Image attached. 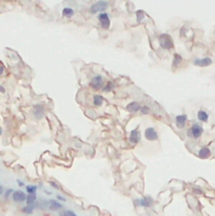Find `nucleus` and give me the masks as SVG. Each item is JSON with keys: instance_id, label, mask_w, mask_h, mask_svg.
Masks as SVG:
<instances>
[{"instance_id": "obj_1", "label": "nucleus", "mask_w": 215, "mask_h": 216, "mask_svg": "<svg viewBox=\"0 0 215 216\" xmlns=\"http://www.w3.org/2000/svg\"><path fill=\"white\" fill-rule=\"evenodd\" d=\"M158 43H159V46H160V48L163 49V50L170 51L174 48L173 39H172V37L169 35V34H161V35H159Z\"/></svg>"}, {"instance_id": "obj_2", "label": "nucleus", "mask_w": 215, "mask_h": 216, "mask_svg": "<svg viewBox=\"0 0 215 216\" xmlns=\"http://www.w3.org/2000/svg\"><path fill=\"white\" fill-rule=\"evenodd\" d=\"M204 133V128L201 123H193L192 127L188 130V136L190 138H194V139H198Z\"/></svg>"}, {"instance_id": "obj_3", "label": "nucleus", "mask_w": 215, "mask_h": 216, "mask_svg": "<svg viewBox=\"0 0 215 216\" xmlns=\"http://www.w3.org/2000/svg\"><path fill=\"white\" fill-rule=\"evenodd\" d=\"M134 205L135 207H144V208H150V207L153 206L154 204V200L151 196H144L142 198H139V199H135L134 200Z\"/></svg>"}, {"instance_id": "obj_4", "label": "nucleus", "mask_w": 215, "mask_h": 216, "mask_svg": "<svg viewBox=\"0 0 215 216\" xmlns=\"http://www.w3.org/2000/svg\"><path fill=\"white\" fill-rule=\"evenodd\" d=\"M109 4L107 1H103V0H100V1L94 3L92 6L90 8V13L92 14H97V13H101L103 11H106L108 8Z\"/></svg>"}, {"instance_id": "obj_5", "label": "nucleus", "mask_w": 215, "mask_h": 216, "mask_svg": "<svg viewBox=\"0 0 215 216\" xmlns=\"http://www.w3.org/2000/svg\"><path fill=\"white\" fill-rule=\"evenodd\" d=\"M144 137L148 141H156L158 140V133L155 130V128L149 127L144 130Z\"/></svg>"}, {"instance_id": "obj_6", "label": "nucleus", "mask_w": 215, "mask_h": 216, "mask_svg": "<svg viewBox=\"0 0 215 216\" xmlns=\"http://www.w3.org/2000/svg\"><path fill=\"white\" fill-rule=\"evenodd\" d=\"M90 85L94 90L103 89V85H105V82H103V77L101 76V75H96V76H94L92 79H91Z\"/></svg>"}, {"instance_id": "obj_7", "label": "nucleus", "mask_w": 215, "mask_h": 216, "mask_svg": "<svg viewBox=\"0 0 215 216\" xmlns=\"http://www.w3.org/2000/svg\"><path fill=\"white\" fill-rule=\"evenodd\" d=\"M212 59L210 58V57H204V58H196L194 59V61H193V63H194V65H196V67H199V68H207L209 67V65H212Z\"/></svg>"}, {"instance_id": "obj_8", "label": "nucleus", "mask_w": 215, "mask_h": 216, "mask_svg": "<svg viewBox=\"0 0 215 216\" xmlns=\"http://www.w3.org/2000/svg\"><path fill=\"white\" fill-rule=\"evenodd\" d=\"M98 20L99 22H100V25L103 29L108 30L109 27H110L111 21H110V17H109L107 13H100V14L98 15Z\"/></svg>"}, {"instance_id": "obj_9", "label": "nucleus", "mask_w": 215, "mask_h": 216, "mask_svg": "<svg viewBox=\"0 0 215 216\" xmlns=\"http://www.w3.org/2000/svg\"><path fill=\"white\" fill-rule=\"evenodd\" d=\"M187 121H188V116L186 114H182V115H177L175 117V125L177 129H184L187 125Z\"/></svg>"}, {"instance_id": "obj_10", "label": "nucleus", "mask_w": 215, "mask_h": 216, "mask_svg": "<svg viewBox=\"0 0 215 216\" xmlns=\"http://www.w3.org/2000/svg\"><path fill=\"white\" fill-rule=\"evenodd\" d=\"M129 140L131 144L133 145H136L138 144V142L140 141V132H139V127H137L136 129L132 130L131 132H130V137H129Z\"/></svg>"}, {"instance_id": "obj_11", "label": "nucleus", "mask_w": 215, "mask_h": 216, "mask_svg": "<svg viewBox=\"0 0 215 216\" xmlns=\"http://www.w3.org/2000/svg\"><path fill=\"white\" fill-rule=\"evenodd\" d=\"M12 198L15 202H25L27 199V194L24 193L23 191H20V190H17V191H14L12 194Z\"/></svg>"}, {"instance_id": "obj_12", "label": "nucleus", "mask_w": 215, "mask_h": 216, "mask_svg": "<svg viewBox=\"0 0 215 216\" xmlns=\"http://www.w3.org/2000/svg\"><path fill=\"white\" fill-rule=\"evenodd\" d=\"M44 112H46V110H44V106H42V104L38 103V104H35V106H34L33 115L37 119H41L42 117L44 116Z\"/></svg>"}, {"instance_id": "obj_13", "label": "nucleus", "mask_w": 215, "mask_h": 216, "mask_svg": "<svg viewBox=\"0 0 215 216\" xmlns=\"http://www.w3.org/2000/svg\"><path fill=\"white\" fill-rule=\"evenodd\" d=\"M140 109H141V106L138 103L137 101H132L130 103L127 104L125 106V110L128 111L129 113H137L140 112Z\"/></svg>"}, {"instance_id": "obj_14", "label": "nucleus", "mask_w": 215, "mask_h": 216, "mask_svg": "<svg viewBox=\"0 0 215 216\" xmlns=\"http://www.w3.org/2000/svg\"><path fill=\"white\" fill-rule=\"evenodd\" d=\"M62 208H63L62 204H60L57 199L49 200V209H50L51 211H57V210H60V209H62Z\"/></svg>"}, {"instance_id": "obj_15", "label": "nucleus", "mask_w": 215, "mask_h": 216, "mask_svg": "<svg viewBox=\"0 0 215 216\" xmlns=\"http://www.w3.org/2000/svg\"><path fill=\"white\" fill-rule=\"evenodd\" d=\"M198 156L201 159H207V158H209L211 156V150L207 147H203L198 151Z\"/></svg>"}, {"instance_id": "obj_16", "label": "nucleus", "mask_w": 215, "mask_h": 216, "mask_svg": "<svg viewBox=\"0 0 215 216\" xmlns=\"http://www.w3.org/2000/svg\"><path fill=\"white\" fill-rule=\"evenodd\" d=\"M197 119L201 122H207L209 120V114L205 110H199L197 112Z\"/></svg>"}, {"instance_id": "obj_17", "label": "nucleus", "mask_w": 215, "mask_h": 216, "mask_svg": "<svg viewBox=\"0 0 215 216\" xmlns=\"http://www.w3.org/2000/svg\"><path fill=\"white\" fill-rule=\"evenodd\" d=\"M182 62V55L178 54V53H175V54L173 55V62H172V67H173L174 69H176V68L179 67Z\"/></svg>"}, {"instance_id": "obj_18", "label": "nucleus", "mask_w": 215, "mask_h": 216, "mask_svg": "<svg viewBox=\"0 0 215 216\" xmlns=\"http://www.w3.org/2000/svg\"><path fill=\"white\" fill-rule=\"evenodd\" d=\"M103 101H105V98H103V96L99 95V94H96L93 97V104L95 106H100L103 103Z\"/></svg>"}, {"instance_id": "obj_19", "label": "nucleus", "mask_w": 215, "mask_h": 216, "mask_svg": "<svg viewBox=\"0 0 215 216\" xmlns=\"http://www.w3.org/2000/svg\"><path fill=\"white\" fill-rule=\"evenodd\" d=\"M36 199H37V195H36V194H27L25 202H27V205H29V206H32V205L36 204Z\"/></svg>"}, {"instance_id": "obj_20", "label": "nucleus", "mask_w": 215, "mask_h": 216, "mask_svg": "<svg viewBox=\"0 0 215 216\" xmlns=\"http://www.w3.org/2000/svg\"><path fill=\"white\" fill-rule=\"evenodd\" d=\"M115 87V84L113 83V81H108L107 83H105V85H103V87L101 90H103V92H105V93H110V92H112L113 90H114Z\"/></svg>"}, {"instance_id": "obj_21", "label": "nucleus", "mask_w": 215, "mask_h": 216, "mask_svg": "<svg viewBox=\"0 0 215 216\" xmlns=\"http://www.w3.org/2000/svg\"><path fill=\"white\" fill-rule=\"evenodd\" d=\"M35 207H36V204H35V205H32V206H29V205H27V206L23 207V208H22V212L24 213V214H27V215L33 214Z\"/></svg>"}, {"instance_id": "obj_22", "label": "nucleus", "mask_w": 215, "mask_h": 216, "mask_svg": "<svg viewBox=\"0 0 215 216\" xmlns=\"http://www.w3.org/2000/svg\"><path fill=\"white\" fill-rule=\"evenodd\" d=\"M74 15V10L71 8H65L62 10V16L63 17H68V18H70V17H72Z\"/></svg>"}, {"instance_id": "obj_23", "label": "nucleus", "mask_w": 215, "mask_h": 216, "mask_svg": "<svg viewBox=\"0 0 215 216\" xmlns=\"http://www.w3.org/2000/svg\"><path fill=\"white\" fill-rule=\"evenodd\" d=\"M27 194H36V191H37L38 187L37 186H34V185H30V186H27Z\"/></svg>"}, {"instance_id": "obj_24", "label": "nucleus", "mask_w": 215, "mask_h": 216, "mask_svg": "<svg viewBox=\"0 0 215 216\" xmlns=\"http://www.w3.org/2000/svg\"><path fill=\"white\" fill-rule=\"evenodd\" d=\"M59 216H77V214L72 210H65L59 213Z\"/></svg>"}, {"instance_id": "obj_25", "label": "nucleus", "mask_w": 215, "mask_h": 216, "mask_svg": "<svg viewBox=\"0 0 215 216\" xmlns=\"http://www.w3.org/2000/svg\"><path fill=\"white\" fill-rule=\"evenodd\" d=\"M140 112H141L142 115H148L150 114V108L147 106H142L141 109H140Z\"/></svg>"}, {"instance_id": "obj_26", "label": "nucleus", "mask_w": 215, "mask_h": 216, "mask_svg": "<svg viewBox=\"0 0 215 216\" xmlns=\"http://www.w3.org/2000/svg\"><path fill=\"white\" fill-rule=\"evenodd\" d=\"M136 14H137V21L138 22H140V21L144 18V11H137Z\"/></svg>"}, {"instance_id": "obj_27", "label": "nucleus", "mask_w": 215, "mask_h": 216, "mask_svg": "<svg viewBox=\"0 0 215 216\" xmlns=\"http://www.w3.org/2000/svg\"><path fill=\"white\" fill-rule=\"evenodd\" d=\"M13 192H14V190H13V189H8V190L5 191V193H4V197L8 198V197H10V196L13 194Z\"/></svg>"}, {"instance_id": "obj_28", "label": "nucleus", "mask_w": 215, "mask_h": 216, "mask_svg": "<svg viewBox=\"0 0 215 216\" xmlns=\"http://www.w3.org/2000/svg\"><path fill=\"white\" fill-rule=\"evenodd\" d=\"M50 183L51 187L54 188V189H56V190H59V189H60V187H59V186H58V183H55V181H50V183Z\"/></svg>"}, {"instance_id": "obj_29", "label": "nucleus", "mask_w": 215, "mask_h": 216, "mask_svg": "<svg viewBox=\"0 0 215 216\" xmlns=\"http://www.w3.org/2000/svg\"><path fill=\"white\" fill-rule=\"evenodd\" d=\"M56 198H57V200H61V202H65V197H62V196H60V195H57V196H56Z\"/></svg>"}, {"instance_id": "obj_30", "label": "nucleus", "mask_w": 215, "mask_h": 216, "mask_svg": "<svg viewBox=\"0 0 215 216\" xmlns=\"http://www.w3.org/2000/svg\"><path fill=\"white\" fill-rule=\"evenodd\" d=\"M17 183H18V186L19 187H24V183H23V181H21V180H17Z\"/></svg>"}, {"instance_id": "obj_31", "label": "nucleus", "mask_w": 215, "mask_h": 216, "mask_svg": "<svg viewBox=\"0 0 215 216\" xmlns=\"http://www.w3.org/2000/svg\"><path fill=\"white\" fill-rule=\"evenodd\" d=\"M4 72V67L2 65H0V75H2Z\"/></svg>"}, {"instance_id": "obj_32", "label": "nucleus", "mask_w": 215, "mask_h": 216, "mask_svg": "<svg viewBox=\"0 0 215 216\" xmlns=\"http://www.w3.org/2000/svg\"><path fill=\"white\" fill-rule=\"evenodd\" d=\"M193 191H194L196 194H201V193H203V191H201V190H199V189H194Z\"/></svg>"}, {"instance_id": "obj_33", "label": "nucleus", "mask_w": 215, "mask_h": 216, "mask_svg": "<svg viewBox=\"0 0 215 216\" xmlns=\"http://www.w3.org/2000/svg\"><path fill=\"white\" fill-rule=\"evenodd\" d=\"M0 93H5V89H4V87H2L1 84H0Z\"/></svg>"}, {"instance_id": "obj_34", "label": "nucleus", "mask_w": 215, "mask_h": 216, "mask_svg": "<svg viewBox=\"0 0 215 216\" xmlns=\"http://www.w3.org/2000/svg\"><path fill=\"white\" fill-rule=\"evenodd\" d=\"M3 192H4L3 187H2V186L0 185V195H2V194H3Z\"/></svg>"}, {"instance_id": "obj_35", "label": "nucleus", "mask_w": 215, "mask_h": 216, "mask_svg": "<svg viewBox=\"0 0 215 216\" xmlns=\"http://www.w3.org/2000/svg\"><path fill=\"white\" fill-rule=\"evenodd\" d=\"M46 195H51V194H52V193H51L50 191H46Z\"/></svg>"}, {"instance_id": "obj_36", "label": "nucleus", "mask_w": 215, "mask_h": 216, "mask_svg": "<svg viewBox=\"0 0 215 216\" xmlns=\"http://www.w3.org/2000/svg\"><path fill=\"white\" fill-rule=\"evenodd\" d=\"M2 134V129H1V127H0V135Z\"/></svg>"}]
</instances>
